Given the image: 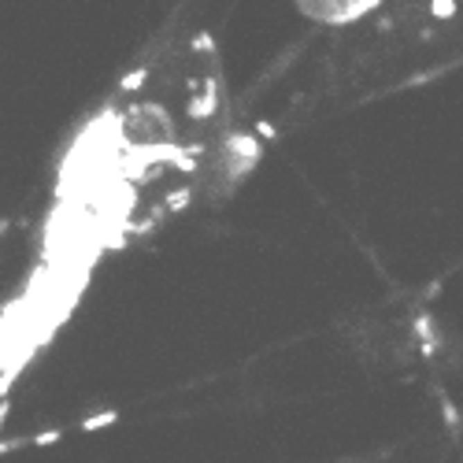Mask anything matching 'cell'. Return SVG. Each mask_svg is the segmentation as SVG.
<instances>
[{
    "instance_id": "6da1fadb",
    "label": "cell",
    "mask_w": 463,
    "mask_h": 463,
    "mask_svg": "<svg viewBox=\"0 0 463 463\" xmlns=\"http://www.w3.org/2000/svg\"><path fill=\"white\" fill-rule=\"evenodd\" d=\"M378 8V0H360V4H300V12H322V23H352V19L367 15Z\"/></svg>"
},
{
    "instance_id": "7a4b0ae2",
    "label": "cell",
    "mask_w": 463,
    "mask_h": 463,
    "mask_svg": "<svg viewBox=\"0 0 463 463\" xmlns=\"http://www.w3.org/2000/svg\"><path fill=\"white\" fill-rule=\"evenodd\" d=\"M215 107H219V96H215V78H208V89H204V96H197V101L189 104V115H193V119H208V115H215Z\"/></svg>"
},
{
    "instance_id": "3957f363",
    "label": "cell",
    "mask_w": 463,
    "mask_h": 463,
    "mask_svg": "<svg viewBox=\"0 0 463 463\" xmlns=\"http://www.w3.org/2000/svg\"><path fill=\"white\" fill-rule=\"evenodd\" d=\"M230 148L245 156V164H256V159H260V141H256L252 134H234L230 137Z\"/></svg>"
},
{
    "instance_id": "277c9868",
    "label": "cell",
    "mask_w": 463,
    "mask_h": 463,
    "mask_svg": "<svg viewBox=\"0 0 463 463\" xmlns=\"http://www.w3.org/2000/svg\"><path fill=\"white\" fill-rule=\"evenodd\" d=\"M115 419H119V412H96V415H89V419H85V423H82V430H85V434H93V430H104V426H112Z\"/></svg>"
},
{
    "instance_id": "5b68a950",
    "label": "cell",
    "mask_w": 463,
    "mask_h": 463,
    "mask_svg": "<svg viewBox=\"0 0 463 463\" xmlns=\"http://www.w3.org/2000/svg\"><path fill=\"white\" fill-rule=\"evenodd\" d=\"M430 12H434V19H452L456 15V4H452V0H434Z\"/></svg>"
},
{
    "instance_id": "8992f818",
    "label": "cell",
    "mask_w": 463,
    "mask_h": 463,
    "mask_svg": "<svg viewBox=\"0 0 463 463\" xmlns=\"http://www.w3.org/2000/svg\"><path fill=\"white\" fill-rule=\"evenodd\" d=\"M186 204H189V189H178V193H171V197H167V208L171 211H182Z\"/></svg>"
},
{
    "instance_id": "52a82bcc",
    "label": "cell",
    "mask_w": 463,
    "mask_h": 463,
    "mask_svg": "<svg viewBox=\"0 0 463 463\" xmlns=\"http://www.w3.org/2000/svg\"><path fill=\"white\" fill-rule=\"evenodd\" d=\"M145 78H148V71H130V74L123 78V89H137V85H141Z\"/></svg>"
},
{
    "instance_id": "ba28073f",
    "label": "cell",
    "mask_w": 463,
    "mask_h": 463,
    "mask_svg": "<svg viewBox=\"0 0 463 463\" xmlns=\"http://www.w3.org/2000/svg\"><path fill=\"white\" fill-rule=\"evenodd\" d=\"M60 437H63L60 430H45V434H37V437H34V445H41V448H45V445H56Z\"/></svg>"
},
{
    "instance_id": "9c48e42d",
    "label": "cell",
    "mask_w": 463,
    "mask_h": 463,
    "mask_svg": "<svg viewBox=\"0 0 463 463\" xmlns=\"http://www.w3.org/2000/svg\"><path fill=\"white\" fill-rule=\"evenodd\" d=\"M193 49H197V52H211V49H215L211 34H197V37H193Z\"/></svg>"
},
{
    "instance_id": "30bf717a",
    "label": "cell",
    "mask_w": 463,
    "mask_h": 463,
    "mask_svg": "<svg viewBox=\"0 0 463 463\" xmlns=\"http://www.w3.org/2000/svg\"><path fill=\"white\" fill-rule=\"evenodd\" d=\"M441 408H445V419H448V426L456 430V426H460V419H456V408L448 404V396H441Z\"/></svg>"
},
{
    "instance_id": "8fae6325",
    "label": "cell",
    "mask_w": 463,
    "mask_h": 463,
    "mask_svg": "<svg viewBox=\"0 0 463 463\" xmlns=\"http://www.w3.org/2000/svg\"><path fill=\"white\" fill-rule=\"evenodd\" d=\"M256 137H267V141H271V137H274V126L260 119V123H256Z\"/></svg>"
},
{
    "instance_id": "7c38bea8",
    "label": "cell",
    "mask_w": 463,
    "mask_h": 463,
    "mask_svg": "<svg viewBox=\"0 0 463 463\" xmlns=\"http://www.w3.org/2000/svg\"><path fill=\"white\" fill-rule=\"evenodd\" d=\"M8 412H12V404L0 401V434H4V419H8Z\"/></svg>"
}]
</instances>
